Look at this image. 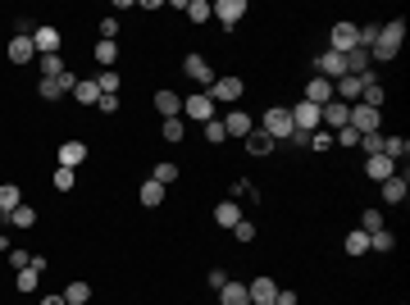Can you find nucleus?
Wrapping results in <instances>:
<instances>
[{
    "label": "nucleus",
    "mask_w": 410,
    "mask_h": 305,
    "mask_svg": "<svg viewBox=\"0 0 410 305\" xmlns=\"http://www.w3.org/2000/svg\"><path fill=\"white\" fill-rule=\"evenodd\" d=\"M401 41H406V23H383L378 27V41L370 46V60H397L401 55Z\"/></svg>",
    "instance_id": "f257e3e1"
},
{
    "label": "nucleus",
    "mask_w": 410,
    "mask_h": 305,
    "mask_svg": "<svg viewBox=\"0 0 410 305\" xmlns=\"http://www.w3.org/2000/svg\"><path fill=\"white\" fill-rule=\"evenodd\" d=\"M260 132H269L274 141H292V110H282V105L265 110V119H260Z\"/></svg>",
    "instance_id": "f03ea898"
},
{
    "label": "nucleus",
    "mask_w": 410,
    "mask_h": 305,
    "mask_svg": "<svg viewBox=\"0 0 410 305\" xmlns=\"http://www.w3.org/2000/svg\"><path fill=\"white\" fill-rule=\"evenodd\" d=\"M242 91H246V82L242 77H215V82H210V87H205V96H210V101H242Z\"/></svg>",
    "instance_id": "7ed1b4c3"
},
{
    "label": "nucleus",
    "mask_w": 410,
    "mask_h": 305,
    "mask_svg": "<svg viewBox=\"0 0 410 305\" xmlns=\"http://www.w3.org/2000/svg\"><path fill=\"white\" fill-rule=\"evenodd\" d=\"M182 114L196 119V123H210V119H215V101H210L205 91H196V96H187V101H182Z\"/></svg>",
    "instance_id": "20e7f679"
},
{
    "label": "nucleus",
    "mask_w": 410,
    "mask_h": 305,
    "mask_svg": "<svg viewBox=\"0 0 410 305\" xmlns=\"http://www.w3.org/2000/svg\"><path fill=\"white\" fill-rule=\"evenodd\" d=\"M319 123H324L319 105H306V101L292 105V127H296V132H319Z\"/></svg>",
    "instance_id": "39448f33"
},
{
    "label": "nucleus",
    "mask_w": 410,
    "mask_h": 305,
    "mask_svg": "<svg viewBox=\"0 0 410 305\" xmlns=\"http://www.w3.org/2000/svg\"><path fill=\"white\" fill-rule=\"evenodd\" d=\"M346 123L356 127L360 137H365V132H378V110H370V105H351V114H346Z\"/></svg>",
    "instance_id": "423d86ee"
},
{
    "label": "nucleus",
    "mask_w": 410,
    "mask_h": 305,
    "mask_svg": "<svg viewBox=\"0 0 410 305\" xmlns=\"http://www.w3.org/2000/svg\"><path fill=\"white\" fill-rule=\"evenodd\" d=\"M41 273H46V260H41V255H32V260H27V269H19L14 287H19V292H37V278H41Z\"/></svg>",
    "instance_id": "0eeeda50"
},
{
    "label": "nucleus",
    "mask_w": 410,
    "mask_h": 305,
    "mask_svg": "<svg viewBox=\"0 0 410 305\" xmlns=\"http://www.w3.org/2000/svg\"><path fill=\"white\" fill-rule=\"evenodd\" d=\"M182 73L192 77V82H201V87H210V82H215V69L205 64V55H187V60H182Z\"/></svg>",
    "instance_id": "6e6552de"
},
{
    "label": "nucleus",
    "mask_w": 410,
    "mask_h": 305,
    "mask_svg": "<svg viewBox=\"0 0 410 305\" xmlns=\"http://www.w3.org/2000/svg\"><path fill=\"white\" fill-rule=\"evenodd\" d=\"M356 46H360V37H356V23H333V46H328V51L346 55V51H356Z\"/></svg>",
    "instance_id": "1a4fd4ad"
},
{
    "label": "nucleus",
    "mask_w": 410,
    "mask_h": 305,
    "mask_svg": "<svg viewBox=\"0 0 410 305\" xmlns=\"http://www.w3.org/2000/svg\"><path fill=\"white\" fill-rule=\"evenodd\" d=\"M210 14H219L224 27H237V19L246 14V0H219V5H210Z\"/></svg>",
    "instance_id": "9d476101"
},
{
    "label": "nucleus",
    "mask_w": 410,
    "mask_h": 305,
    "mask_svg": "<svg viewBox=\"0 0 410 305\" xmlns=\"http://www.w3.org/2000/svg\"><path fill=\"white\" fill-rule=\"evenodd\" d=\"M246 292H251V305H274L278 282H274V278H256V282H246Z\"/></svg>",
    "instance_id": "9b49d317"
},
{
    "label": "nucleus",
    "mask_w": 410,
    "mask_h": 305,
    "mask_svg": "<svg viewBox=\"0 0 410 305\" xmlns=\"http://www.w3.org/2000/svg\"><path fill=\"white\" fill-rule=\"evenodd\" d=\"M301 101H306V105H319V110H324V105L333 101V82H328V77H315V82L306 87V96H301Z\"/></svg>",
    "instance_id": "f8f14e48"
},
{
    "label": "nucleus",
    "mask_w": 410,
    "mask_h": 305,
    "mask_svg": "<svg viewBox=\"0 0 410 305\" xmlns=\"http://www.w3.org/2000/svg\"><path fill=\"white\" fill-rule=\"evenodd\" d=\"M215 223L219 228H237V223H242V205L237 201H219L215 205Z\"/></svg>",
    "instance_id": "ddd939ff"
},
{
    "label": "nucleus",
    "mask_w": 410,
    "mask_h": 305,
    "mask_svg": "<svg viewBox=\"0 0 410 305\" xmlns=\"http://www.w3.org/2000/svg\"><path fill=\"white\" fill-rule=\"evenodd\" d=\"M32 46H37L41 55H60V27H37V32H32Z\"/></svg>",
    "instance_id": "4468645a"
},
{
    "label": "nucleus",
    "mask_w": 410,
    "mask_h": 305,
    "mask_svg": "<svg viewBox=\"0 0 410 305\" xmlns=\"http://www.w3.org/2000/svg\"><path fill=\"white\" fill-rule=\"evenodd\" d=\"M251 127H256V119L242 114V110H232V114L224 119V132H228V137H251Z\"/></svg>",
    "instance_id": "2eb2a0df"
},
{
    "label": "nucleus",
    "mask_w": 410,
    "mask_h": 305,
    "mask_svg": "<svg viewBox=\"0 0 410 305\" xmlns=\"http://www.w3.org/2000/svg\"><path fill=\"white\" fill-rule=\"evenodd\" d=\"M319 77H328V82H333V77H346V60L337 51H324L319 55Z\"/></svg>",
    "instance_id": "dca6fc26"
},
{
    "label": "nucleus",
    "mask_w": 410,
    "mask_h": 305,
    "mask_svg": "<svg viewBox=\"0 0 410 305\" xmlns=\"http://www.w3.org/2000/svg\"><path fill=\"white\" fill-rule=\"evenodd\" d=\"M365 173H370L374 182H383V178H392V173H397V164H392L387 155H370V160H365Z\"/></svg>",
    "instance_id": "f3484780"
},
{
    "label": "nucleus",
    "mask_w": 410,
    "mask_h": 305,
    "mask_svg": "<svg viewBox=\"0 0 410 305\" xmlns=\"http://www.w3.org/2000/svg\"><path fill=\"white\" fill-rule=\"evenodd\" d=\"M155 110H160V114H165V119H178V110H182V96H178V91H155Z\"/></svg>",
    "instance_id": "a211bd4d"
},
{
    "label": "nucleus",
    "mask_w": 410,
    "mask_h": 305,
    "mask_svg": "<svg viewBox=\"0 0 410 305\" xmlns=\"http://www.w3.org/2000/svg\"><path fill=\"white\" fill-rule=\"evenodd\" d=\"M82 160H87V146L82 141H64L60 146V169H77Z\"/></svg>",
    "instance_id": "6ab92c4d"
},
{
    "label": "nucleus",
    "mask_w": 410,
    "mask_h": 305,
    "mask_svg": "<svg viewBox=\"0 0 410 305\" xmlns=\"http://www.w3.org/2000/svg\"><path fill=\"white\" fill-rule=\"evenodd\" d=\"M19 205H23V191L14 187V182H0V215L10 219L14 210H19Z\"/></svg>",
    "instance_id": "aec40b11"
},
{
    "label": "nucleus",
    "mask_w": 410,
    "mask_h": 305,
    "mask_svg": "<svg viewBox=\"0 0 410 305\" xmlns=\"http://www.w3.org/2000/svg\"><path fill=\"white\" fill-rule=\"evenodd\" d=\"M219 296H224V305H251V292H246V282H224L219 287Z\"/></svg>",
    "instance_id": "412c9836"
},
{
    "label": "nucleus",
    "mask_w": 410,
    "mask_h": 305,
    "mask_svg": "<svg viewBox=\"0 0 410 305\" xmlns=\"http://www.w3.org/2000/svg\"><path fill=\"white\" fill-rule=\"evenodd\" d=\"M346 114H351V105H342V101H328V105L319 110V119H324L328 127H346Z\"/></svg>",
    "instance_id": "4be33fe9"
},
{
    "label": "nucleus",
    "mask_w": 410,
    "mask_h": 305,
    "mask_svg": "<svg viewBox=\"0 0 410 305\" xmlns=\"http://www.w3.org/2000/svg\"><path fill=\"white\" fill-rule=\"evenodd\" d=\"M242 141H246V151H251V155H269L274 146H278V141H274L269 132H260V127H251V137H242Z\"/></svg>",
    "instance_id": "5701e85b"
},
{
    "label": "nucleus",
    "mask_w": 410,
    "mask_h": 305,
    "mask_svg": "<svg viewBox=\"0 0 410 305\" xmlns=\"http://www.w3.org/2000/svg\"><path fill=\"white\" fill-rule=\"evenodd\" d=\"M32 55H37V46H32V37H23V32H19V37L10 41V60H14V64H27Z\"/></svg>",
    "instance_id": "b1692460"
},
{
    "label": "nucleus",
    "mask_w": 410,
    "mask_h": 305,
    "mask_svg": "<svg viewBox=\"0 0 410 305\" xmlns=\"http://www.w3.org/2000/svg\"><path fill=\"white\" fill-rule=\"evenodd\" d=\"M383 201H387V205H401V201H406V178H401V173L383 178Z\"/></svg>",
    "instance_id": "393cba45"
},
{
    "label": "nucleus",
    "mask_w": 410,
    "mask_h": 305,
    "mask_svg": "<svg viewBox=\"0 0 410 305\" xmlns=\"http://www.w3.org/2000/svg\"><path fill=\"white\" fill-rule=\"evenodd\" d=\"M165 191H169V187H160L155 178H146V182H141V205H146V210H155V205H165Z\"/></svg>",
    "instance_id": "a878e982"
},
{
    "label": "nucleus",
    "mask_w": 410,
    "mask_h": 305,
    "mask_svg": "<svg viewBox=\"0 0 410 305\" xmlns=\"http://www.w3.org/2000/svg\"><path fill=\"white\" fill-rule=\"evenodd\" d=\"M337 96H342V105H346V101H360V77H351V73H346V77H337L333 101H337Z\"/></svg>",
    "instance_id": "bb28decb"
},
{
    "label": "nucleus",
    "mask_w": 410,
    "mask_h": 305,
    "mask_svg": "<svg viewBox=\"0 0 410 305\" xmlns=\"http://www.w3.org/2000/svg\"><path fill=\"white\" fill-rule=\"evenodd\" d=\"M60 296H64V305H87L91 301V287H87V282H69Z\"/></svg>",
    "instance_id": "cd10ccee"
},
{
    "label": "nucleus",
    "mask_w": 410,
    "mask_h": 305,
    "mask_svg": "<svg viewBox=\"0 0 410 305\" xmlns=\"http://www.w3.org/2000/svg\"><path fill=\"white\" fill-rule=\"evenodd\" d=\"M342 251L346 255H365V251H370V232H346V242H342Z\"/></svg>",
    "instance_id": "c85d7f7f"
},
{
    "label": "nucleus",
    "mask_w": 410,
    "mask_h": 305,
    "mask_svg": "<svg viewBox=\"0 0 410 305\" xmlns=\"http://www.w3.org/2000/svg\"><path fill=\"white\" fill-rule=\"evenodd\" d=\"M73 96H77V101H82V105H96V101H101V87H96V82H87V77H77Z\"/></svg>",
    "instance_id": "c756f323"
},
{
    "label": "nucleus",
    "mask_w": 410,
    "mask_h": 305,
    "mask_svg": "<svg viewBox=\"0 0 410 305\" xmlns=\"http://www.w3.org/2000/svg\"><path fill=\"white\" fill-rule=\"evenodd\" d=\"M182 14H187L192 23H205V19H210V0H187V5H182Z\"/></svg>",
    "instance_id": "7c9ffc66"
},
{
    "label": "nucleus",
    "mask_w": 410,
    "mask_h": 305,
    "mask_svg": "<svg viewBox=\"0 0 410 305\" xmlns=\"http://www.w3.org/2000/svg\"><path fill=\"white\" fill-rule=\"evenodd\" d=\"M155 182H160V187H169V182H178V164H169V160H160V164H155V173H151Z\"/></svg>",
    "instance_id": "2f4dec72"
},
{
    "label": "nucleus",
    "mask_w": 410,
    "mask_h": 305,
    "mask_svg": "<svg viewBox=\"0 0 410 305\" xmlns=\"http://www.w3.org/2000/svg\"><path fill=\"white\" fill-rule=\"evenodd\" d=\"M96 87H101V96H119V73H114V69H101Z\"/></svg>",
    "instance_id": "473e14b6"
},
{
    "label": "nucleus",
    "mask_w": 410,
    "mask_h": 305,
    "mask_svg": "<svg viewBox=\"0 0 410 305\" xmlns=\"http://www.w3.org/2000/svg\"><path fill=\"white\" fill-rule=\"evenodd\" d=\"M37 91H41V101H60V96H64L60 77H41V82H37Z\"/></svg>",
    "instance_id": "72a5a7b5"
},
{
    "label": "nucleus",
    "mask_w": 410,
    "mask_h": 305,
    "mask_svg": "<svg viewBox=\"0 0 410 305\" xmlns=\"http://www.w3.org/2000/svg\"><path fill=\"white\" fill-rule=\"evenodd\" d=\"M10 223L14 228H32V223H37V210H32V205H19V210L10 215Z\"/></svg>",
    "instance_id": "f704fd0d"
},
{
    "label": "nucleus",
    "mask_w": 410,
    "mask_h": 305,
    "mask_svg": "<svg viewBox=\"0 0 410 305\" xmlns=\"http://www.w3.org/2000/svg\"><path fill=\"white\" fill-rule=\"evenodd\" d=\"M114 60H119L114 41H101V46H96V64H101V69H114Z\"/></svg>",
    "instance_id": "c9c22d12"
},
{
    "label": "nucleus",
    "mask_w": 410,
    "mask_h": 305,
    "mask_svg": "<svg viewBox=\"0 0 410 305\" xmlns=\"http://www.w3.org/2000/svg\"><path fill=\"white\" fill-rule=\"evenodd\" d=\"M392 246H397V237H392V232H387V228L370 232V251H392Z\"/></svg>",
    "instance_id": "e433bc0d"
},
{
    "label": "nucleus",
    "mask_w": 410,
    "mask_h": 305,
    "mask_svg": "<svg viewBox=\"0 0 410 305\" xmlns=\"http://www.w3.org/2000/svg\"><path fill=\"white\" fill-rule=\"evenodd\" d=\"M160 132H165V141H182L187 123H182V114H178V119H165V127H160Z\"/></svg>",
    "instance_id": "4c0bfd02"
},
{
    "label": "nucleus",
    "mask_w": 410,
    "mask_h": 305,
    "mask_svg": "<svg viewBox=\"0 0 410 305\" xmlns=\"http://www.w3.org/2000/svg\"><path fill=\"white\" fill-rule=\"evenodd\" d=\"M64 73V60L60 55H41V77H60Z\"/></svg>",
    "instance_id": "58836bf2"
},
{
    "label": "nucleus",
    "mask_w": 410,
    "mask_h": 305,
    "mask_svg": "<svg viewBox=\"0 0 410 305\" xmlns=\"http://www.w3.org/2000/svg\"><path fill=\"white\" fill-rule=\"evenodd\" d=\"M378 228H383V215H378V210L370 205V210L360 215V232H378Z\"/></svg>",
    "instance_id": "ea45409f"
},
{
    "label": "nucleus",
    "mask_w": 410,
    "mask_h": 305,
    "mask_svg": "<svg viewBox=\"0 0 410 305\" xmlns=\"http://www.w3.org/2000/svg\"><path fill=\"white\" fill-rule=\"evenodd\" d=\"M205 141H228V132H224V119H210V123H205Z\"/></svg>",
    "instance_id": "a19ab883"
},
{
    "label": "nucleus",
    "mask_w": 410,
    "mask_h": 305,
    "mask_svg": "<svg viewBox=\"0 0 410 305\" xmlns=\"http://www.w3.org/2000/svg\"><path fill=\"white\" fill-rule=\"evenodd\" d=\"M232 237H237V242H256V223H251V219H242V223L232 228Z\"/></svg>",
    "instance_id": "79ce46f5"
},
{
    "label": "nucleus",
    "mask_w": 410,
    "mask_h": 305,
    "mask_svg": "<svg viewBox=\"0 0 410 305\" xmlns=\"http://www.w3.org/2000/svg\"><path fill=\"white\" fill-rule=\"evenodd\" d=\"M337 146H360V132H356L351 123H346V127H337Z\"/></svg>",
    "instance_id": "37998d69"
},
{
    "label": "nucleus",
    "mask_w": 410,
    "mask_h": 305,
    "mask_svg": "<svg viewBox=\"0 0 410 305\" xmlns=\"http://www.w3.org/2000/svg\"><path fill=\"white\" fill-rule=\"evenodd\" d=\"M55 191H73V169H55Z\"/></svg>",
    "instance_id": "c03bdc74"
},
{
    "label": "nucleus",
    "mask_w": 410,
    "mask_h": 305,
    "mask_svg": "<svg viewBox=\"0 0 410 305\" xmlns=\"http://www.w3.org/2000/svg\"><path fill=\"white\" fill-rule=\"evenodd\" d=\"M360 141H365V151H370V155H383V137H378V132H365Z\"/></svg>",
    "instance_id": "a18cd8bd"
},
{
    "label": "nucleus",
    "mask_w": 410,
    "mask_h": 305,
    "mask_svg": "<svg viewBox=\"0 0 410 305\" xmlns=\"http://www.w3.org/2000/svg\"><path fill=\"white\" fill-rule=\"evenodd\" d=\"M119 37V19H101V41H114Z\"/></svg>",
    "instance_id": "49530a36"
},
{
    "label": "nucleus",
    "mask_w": 410,
    "mask_h": 305,
    "mask_svg": "<svg viewBox=\"0 0 410 305\" xmlns=\"http://www.w3.org/2000/svg\"><path fill=\"white\" fill-rule=\"evenodd\" d=\"M310 146H315V151H328L333 137H328V132H310Z\"/></svg>",
    "instance_id": "de8ad7c7"
},
{
    "label": "nucleus",
    "mask_w": 410,
    "mask_h": 305,
    "mask_svg": "<svg viewBox=\"0 0 410 305\" xmlns=\"http://www.w3.org/2000/svg\"><path fill=\"white\" fill-rule=\"evenodd\" d=\"M224 282H228V273H224V269H210V287H215V292L224 287Z\"/></svg>",
    "instance_id": "09e8293b"
},
{
    "label": "nucleus",
    "mask_w": 410,
    "mask_h": 305,
    "mask_svg": "<svg viewBox=\"0 0 410 305\" xmlns=\"http://www.w3.org/2000/svg\"><path fill=\"white\" fill-rule=\"evenodd\" d=\"M96 105H101L105 114H114V110H119V96H101V101H96Z\"/></svg>",
    "instance_id": "8fccbe9b"
},
{
    "label": "nucleus",
    "mask_w": 410,
    "mask_h": 305,
    "mask_svg": "<svg viewBox=\"0 0 410 305\" xmlns=\"http://www.w3.org/2000/svg\"><path fill=\"white\" fill-rule=\"evenodd\" d=\"M274 305H296V292H282V287H278V296H274Z\"/></svg>",
    "instance_id": "3c124183"
},
{
    "label": "nucleus",
    "mask_w": 410,
    "mask_h": 305,
    "mask_svg": "<svg viewBox=\"0 0 410 305\" xmlns=\"http://www.w3.org/2000/svg\"><path fill=\"white\" fill-rule=\"evenodd\" d=\"M41 305H64V296H46V301H41Z\"/></svg>",
    "instance_id": "603ef678"
},
{
    "label": "nucleus",
    "mask_w": 410,
    "mask_h": 305,
    "mask_svg": "<svg viewBox=\"0 0 410 305\" xmlns=\"http://www.w3.org/2000/svg\"><path fill=\"white\" fill-rule=\"evenodd\" d=\"M5 246H10V242H5V232H0V251H5Z\"/></svg>",
    "instance_id": "864d4df0"
},
{
    "label": "nucleus",
    "mask_w": 410,
    "mask_h": 305,
    "mask_svg": "<svg viewBox=\"0 0 410 305\" xmlns=\"http://www.w3.org/2000/svg\"><path fill=\"white\" fill-rule=\"evenodd\" d=\"M5 223H10V219H5V215H0V228H5Z\"/></svg>",
    "instance_id": "5fc2aeb1"
}]
</instances>
